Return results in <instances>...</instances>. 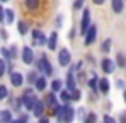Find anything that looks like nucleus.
<instances>
[{
    "label": "nucleus",
    "instance_id": "nucleus-1",
    "mask_svg": "<svg viewBox=\"0 0 126 123\" xmlns=\"http://www.w3.org/2000/svg\"><path fill=\"white\" fill-rule=\"evenodd\" d=\"M21 101H22V108L27 109V111H31L34 108L36 101H38V96L34 94V91L31 87H26L24 92H22V96H21Z\"/></svg>",
    "mask_w": 126,
    "mask_h": 123
},
{
    "label": "nucleus",
    "instance_id": "nucleus-2",
    "mask_svg": "<svg viewBox=\"0 0 126 123\" xmlns=\"http://www.w3.org/2000/svg\"><path fill=\"white\" fill-rule=\"evenodd\" d=\"M36 68H38V72H41V75H44V77L53 75V65L49 63L48 57H46L44 53L39 57V60L36 62Z\"/></svg>",
    "mask_w": 126,
    "mask_h": 123
},
{
    "label": "nucleus",
    "instance_id": "nucleus-3",
    "mask_svg": "<svg viewBox=\"0 0 126 123\" xmlns=\"http://www.w3.org/2000/svg\"><path fill=\"white\" fill-rule=\"evenodd\" d=\"M90 26V9L89 7H84V12H82V19H80V27H79V33L84 36L85 31L89 29Z\"/></svg>",
    "mask_w": 126,
    "mask_h": 123
},
{
    "label": "nucleus",
    "instance_id": "nucleus-4",
    "mask_svg": "<svg viewBox=\"0 0 126 123\" xmlns=\"http://www.w3.org/2000/svg\"><path fill=\"white\" fill-rule=\"evenodd\" d=\"M75 120V108L68 102L63 104V115H62V123H72Z\"/></svg>",
    "mask_w": 126,
    "mask_h": 123
},
{
    "label": "nucleus",
    "instance_id": "nucleus-5",
    "mask_svg": "<svg viewBox=\"0 0 126 123\" xmlns=\"http://www.w3.org/2000/svg\"><path fill=\"white\" fill-rule=\"evenodd\" d=\"M95 38H97V26H95V24H90V26H89V29L85 31V34H84L85 46H90V44H94Z\"/></svg>",
    "mask_w": 126,
    "mask_h": 123
},
{
    "label": "nucleus",
    "instance_id": "nucleus-6",
    "mask_svg": "<svg viewBox=\"0 0 126 123\" xmlns=\"http://www.w3.org/2000/svg\"><path fill=\"white\" fill-rule=\"evenodd\" d=\"M56 57H58V63L62 67H68L72 63V53H70L68 48H60V51H58Z\"/></svg>",
    "mask_w": 126,
    "mask_h": 123
},
{
    "label": "nucleus",
    "instance_id": "nucleus-7",
    "mask_svg": "<svg viewBox=\"0 0 126 123\" xmlns=\"http://www.w3.org/2000/svg\"><path fill=\"white\" fill-rule=\"evenodd\" d=\"M21 58L24 65H32L34 63V50L31 46H24L21 51Z\"/></svg>",
    "mask_w": 126,
    "mask_h": 123
},
{
    "label": "nucleus",
    "instance_id": "nucleus-8",
    "mask_svg": "<svg viewBox=\"0 0 126 123\" xmlns=\"http://www.w3.org/2000/svg\"><path fill=\"white\" fill-rule=\"evenodd\" d=\"M31 36H32V44L34 46H44L46 44V36H44V33H43L41 29H32L31 31Z\"/></svg>",
    "mask_w": 126,
    "mask_h": 123
},
{
    "label": "nucleus",
    "instance_id": "nucleus-9",
    "mask_svg": "<svg viewBox=\"0 0 126 123\" xmlns=\"http://www.w3.org/2000/svg\"><path fill=\"white\" fill-rule=\"evenodd\" d=\"M101 68H102V72H104L106 75H109V74H114V70H116L118 67H116L114 60H111L109 57H106V58L101 60Z\"/></svg>",
    "mask_w": 126,
    "mask_h": 123
},
{
    "label": "nucleus",
    "instance_id": "nucleus-10",
    "mask_svg": "<svg viewBox=\"0 0 126 123\" xmlns=\"http://www.w3.org/2000/svg\"><path fill=\"white\" fill-rule=\"evenodd\" d=\"M65 85H66V91H73V89H77V79H75V72L73 70H68V74H66V79H65Z\"/></svg>",
    "mask_w": 126,
    "mask_h": 123
},
{
    "label": "nucleus",
    "instance_id": "nucleus-11",
    "mask_svg": "<svg viewBox=\"0 0 126 123\" xmlns=\"http://www.w3.org/2000/svg\"><path fill=\"white\" fill-rule=\"evenodd\" d=\"M44 109H46V106H44L43 99H38L36 104H34V108L31 109V113H32L36 118H41V116H44Z\"/></svg>",
    "mask_w": 126,
    "mask_h": 123
},
{
    "label": "nucleus",
    "instance_id": "nucleus-12",
    "mask_svg": "<svg viewBox=\"0 0 126 123\" xmlns=\"http://www.w3.org/2000/svg\"><path fill=\"white\" fill-rule=\"evenodd\" d=\"M46 46H48L49 51H55V50H56V46H58V33H56V31H53V33L48 36Z\"/></svg>",
    "mask_w": 126,
    "mask_h": 123
},
{
    "label": "nucleus",
    "instance_id": "nucleus-13",
    "mask_svg": "<svg viewBox=\"0 0 126 123\" xmlns=\"http://www.w3.org/2000/svg\"><path fill=\"white\" fill-rule=\"evenodd\" d=\"M43 102H44V106H46V108H55V106L58 104V98H56V94H55V92H48V94L44 96Z\"/></svg>",
    "mask_w": 126,
    "mask_h": 123
},
{
    "label": "nucleus",
    "instance_id": "nucleus-14",
    "mask_svg": "<svg viewBox=\"0 0 126 123\" xmlns=\"http://www.w3.org/2000/svg\"><path fill=\"white\" fill-rule=\"evenodd\" d=\"M10 84L14 87H21L24 84V75L21 72H10Z\"/></svg>",
    "mask_w": 126,
    "mask_h": 123
},
{
    "label": "nucleus",
    "instance_id": "nucleus-15",
    "mask_svg": "<svg viewBox=\"0 0 126 123\" xmlns=\"http://www.w3.org/2000/svg\"><path fill=\"white\" fill-rule=\"evenodd\" d=\"M46 87H48V79H46L44 75H39V77L36 79V82H34V89H36L38 92H43Z\"/></svg>",
    "mask_w": 126,
    "mask_h": 123
},
{
    "label": "nucleus",
    "instance_id": "nucleus-16",
    "mask_svg": "<svg viewBox=\"0 0 126 123\" xmlns=\"http://www.w3.org/2000/svg\"><path fill=\"white\" fill-rule=\"evenodd\" d=\"M109 87H111V84H109V81H107L106 77H102V79L97 81V91H99L101 94H107V92H109Z\"/></svg>",
    "mask_w": 126,
    "mask_h": 123
},
{
    "label": "nucleus",
    "instance_id": "nucleus-17",
    "mask_svg": "<svg viewBox=\"0 0 126 123\" xmlns=\"http://www.w3.org/2000/svg\"><path fill=\"white\" fill-rule=\"evenodd\" d=\"M111 9L114 14H123L125 10V0H111Z\"/></svg>",
    "mask_w": 126,
    "mask_h": 123
},
{
    "label": "nucleus",
    "instance_id": "nucleus-18",
    "mask_svg": "<svg viewBox=\"0 0 126 123\" xmlns=\"http://www.w3.org/2000/svg\"><path fill=\"white\" fill-rule=\"evenodd\" d=\"M0 123H12V111L0 109Z\"/></svg>",
    "mask_w": 126,
    "mask_h": 123
},
{
    "label": "nucleus",
    "instance_id": "nucleus-19",
    "mask_svg": "<svg viewBox=\"0 0 126 123\" xmlns=\"http://www.w3.org/2000/svg\"><path fill=\"white\" fill-rule=\"evenodd\" d=\"M49 85H51V92L56 94V92H60V91L63 89V81L56 77V79H53V81L49 82Z\"/></svg>",
    "mask_w": 126,
    "mask_h": 123
},
{
    "label": "nucleus",
    "instance_id": "nucleus-20",
    "mask_svg": "<svg viewBox=\"0 0 126 123\" xmlns=\"http://www.w3.org/2000/svg\"><path fill=\"white\" fill-rule=\"evenodd\" d=\"M17 31H19L21 36H26V34L29 33V24H27L26 20H19V22H17Z\"/></svg>",
    "mask_w": 126,
    "mask_h": 123
},
{
    "label": "nucleus",
    "instance_id": "nucleus-21",
    "mask_svg": "<svg viewBox=\"0 0 126 123\" xmlns=\"http://www.w3.org/2000/svg\"><path fill=\"white\" fill-rule=\"evenodd\" d=\"M114 63H116V67L125 68V65H126V55L123 53V51H119V53L116 55V60H114Z\"/></svg>",
    "mask_w": 126,
    "mask_h": 123
},
{
    "label": "nucleus",
    "instance_id": "nucleus-22",
    "mask_svg": "<svg viewBox=\"0 0 126 123\" xmlns=\"http://www.w3.org/2000/svg\"><path fill=\"white\" fill-rule=\"evenodd\" d=\"M97 81H99V77H97V75H92V77L87 81V85L90 87V91H92L94 94H97V92H99V91H97Z\"/></svg>",
    "mask_w": 126,
    "mask_h": 123
},
{
    "label": "nucleus",
    "instance_id": "nucleus-23",
    "mask_svg": "<svg viewBox=\"0 0 126 123\" xmlns=\"http://www.w3.org/2000/svg\"><path fill=\"white\" fill-rule=\"evenodd\" d=\"M111 46H112V40H111V38H106V40L101 43V51H102L104 55H107V53L111 51Z\"/></svg>",
    "mask_w": 126,
    "mask_h": 123
},
{
    "label": "nucleus",
    "instance_id": "nucleus-24",
    "mask_svg": "<svg viewBox=\"0 0 126 123\" xmlns=\"http://www.w3.org/2000/svg\"><path fill=\"white\" fill-rule=\"evenodd\" d=\"M51 109H53V111H51V113H53V116H56V120H58V122L62 123V115H63V104H56V106H55V108H51Z\"/></svg>",
    "mask_w": 126,
    "mask_h": 123
},
{
    "label": "nucleus",
    "instance_id": "nucleus-25",
    "mask_svg": "<svg viewBox=\"0 0 126 123\" xmlns=\"http://www.w3.org/2000/svg\"><path fill=\"white\" fill-rule=\"evenodd\" d=\"M58 96H60V99H62L65 104L72 102V98H70V91H66V89H62V91L58 92Z\"/></svg>",
    "mask_w": 126,
    "mask_h": 123
},
{
    "label": "nucleus",
    "instance_id": "nucleus-26",
    "mask_svg": "<svg viewBox=\"0 0 126 123\" xmlns=\"http://www.w3.org/2000/svg\"><path fill=\"white\" fill-rule=\"evenodd\" d=\"M82 123H97V115H95L94 111H89V113L85 115V118L82 120Z\"/></svg>",
    "mask_w": 126,
    "mask_h": 123
},
{
    "label": "nucleus",
    "instance_id": "nucleus-27",
    "mask_svg": "<svg viewBox=\"0 0 126 123\" xmlns=\"http://www.w3.org/2000/svg\"><path fill=\"white\" fill-rule=\"evenodd\" d=\"M24 3H26V7L29 9V10H36V9H39V0H24Z\"/></svg>",
    "mask_w": 126,
    "mask_h": 123
},
{
    "label": "nucleus",
    "instance_id": "nucleus-28",
    "mask_svg": "<svg viewBox=\"0 0 126 123\" xmlns=\"http://www.w3.org/2000/svg\"><path fill=\"white\" fill-rule=\"evenodd\" d=\"M3 17H5V22L7 24H12L14 22V10L12 9H5L3 10Z\"/></svg>",
    "mask_w": 126,
    "mask_h": 123
},
{
    "label": "nucleus",
    "instance_id": "nucleus-29",
    "mask_svg": "<svg viewBox=\"0 0 126 123\" xmlns=\"http://www.w3.org/2000/svg\"><path fill=\"white\" fill-rule=\"evenodd\" d=\"M0 55H2V58L7 62V63H10L12 60V57H10V51H9V48H5V46H2L0 48Z\"/></svg>",
    "mask_w": 126,
    "mask_h": 123
},
{
    "label": "nucleus",
    "instance_id": "nucleus-30",
    "mask_svg": "<svg viewBox=\"0 0 126 123\" xmlns=\"http://www.w3.org/2000/svg\"><path fill=\"white\" fill-rule=\"evenodd\" d=\"M12 109L16 111V113H21V109H22V101H21V98H17V99H12Z\"/></svg>",
    "mask_w": 126,
    "mask_h": 123
},
{
    "label": "nucleus",
    "instance_id": "nucleus-31",
    "mask_svg": "<svg viewBox=\"0 0 126 123\" xmlns=\"http://www.w3.org/2000/svg\"><path fill=\"white\" fill-rule=\"evenodd\" d=\"M38 77H39V74H38V70H31V72L27 74V77H26V79H27V82H29V84H34Z\"/></svg>",
    "mask_w": 126,
    "mask_h": 123
},
{
    "label": "nucleus",
    "instance_id": "nucleus-32",
    "mask_svg": "<svg viewBox=\"0 0 126 123\" xmlns=\"http://www.w3.org/2000/svg\"><path fill=\"white\" fill-rule=\"evenodd\" d=\"M87 113H89V111H87L85 108H77V109H75V116H79V120H80V122L85 118V115H87Z\"/></svg>",
    "mask_w": 126,
    "mask_h": 123
},
{
    "label": "nucleus",
    "instance_id": "nucleus-33",
    "mask_svg": "<svg viewBox=\"0 0 126 123\" xmlns=\"http://www.w3.org/2000/svg\"><path fill=\"white\" fill-rule=\"evenodd\" d=\"M16 123H29V115L27 113H19V116L16 118Z\"/></svg>",
    "mask_w": 126,
    "mask_h": 123
},
{
    "label": "nucleus",
    "instance_id": "nucleus-34",
    "mask_svg": "<svg viewBox=\"0 0 126 123\" xmlns=\"http://www.w3.org/2000/svg\"><path fill=\"white\" fill-rule=\"evenodd\" d=\"M70 98H72V101H80V98H82L80 89H73V91L70 92Z\"/></svg>",
    "mask_w": 126,
    "mask_h": 123
},
{
    "label": "nucleus",
    "instance_id": "nucleus-35",
    "mask_svg": "<svg viewBox=\"0 0 126 123\" xmlns=\"http://www.w3.org/2000/svg\"><path fill=\"white\" fill-rule=\"evenodd\" d=\"M5 74H7V62L3 60V58H0V79H2Z\"/></svg>",
    "mask_w": 126,
    "mask_h": 123
},
{
    "label": "nucleus",
    "instance_id": "nucleus-36",
    "mask_svg": "<svg viewBox=\"0 0 126 123\" xmlns=\"http://www.w3.org/2000/svg\"><path fill=\"white\" fill-rule=\"evenodd\" d=\"M7 96H9V89H7V85L0 84V101H2V99H5Z\"/></svg>",
    "mask_w": 126,
    "mask_h": 123
},
{
    "label": "nucleus",
    "instance_id": "nucleus-37",
    "mask_svg": "<svg viewBox=\"0 0 126 123\" xmlns=\"http://www.w3.org/2000/svg\"><path fill=\"white\" fill-rule=\"evenodd\" d=\"M9 51H10V57H12V60H14V58L19 55V50H17V46H16V44H10V46H9Z\"/></svg>",
    "mask_w": 126,
    "mask_h": 123
},
{
    "label": "nucleus",
    "instance_id": "nucleus-38",
    "mask_svg": "<svg viewBox=\"0 0 126 123\" xmlns=\"http://www.w3.org/2000/svg\"><path fill=\"white\" fill-rule=\"evenodd\" d=\"M75 79H77V82H87V75H85V72H82V70H79V74H77V77H75Z\"/></svg>",
    "mask_w": 126,
    "mask_h": 123
},
{
    "label": "nucleus",
    "instance_id": "nucleus-39",
    "mask_svg": "<svg viewBox=\"0 0 126 123\" xmlns=\"http://www.w3.org/2000/svg\"><path fill=\"white\" fill-rule=\"evenodd\" d=\"M84 9V0H75L73 2V10H82Z\"/></svg>",
    "mask_w": 126,
    "mask_h": 123
},
{
    "label": "nucleus",
    "instance_id": "nucleus-40",
    "mask_svg": "<svg viewBox=\"0 0 126 123\" xmlns=\"http://www.w3.org/2000/svg\"><path fill=\"white\" fill-rule=\"evenodd\" d=\"M102 123H118L112 116H109V115H104V118H102Z\"/></svg>",
    "mask_w": 126,
    "mask_h": 123
},
{
    "label": "nucleus",
    "instance_id": "nucleus-41",
    "mask_svg": "<svg viewBox=\"0 0 126 123\" xmlns=\"http://www.w3.org/2000/svg\"><path fill=\"white\" fill-rule=\"evenodd\" d=\"M119 123H126V109L119 113Z\"/></svg>",
    "mask_w": 126,
    "mask_h": 123
},
{
    "label": "nucleus",
    "instance_id": "nucleus-42",
    "mask_svg": "<svg viewBox=\"0 0 126 123\" xmlns=\"http://www.w3.org/2000/svg\"><path fill=\"white\" fill-rule=\"evenodd\" d=\"M116 87H118V89H125V81H123V79H118V81H116Z\"/></svg>",
    "mask_w": 126,
    "mask_h": 123
},
{
    "label": "nucleus",
    "instance_id": "nucleus-43",
    "mask_svg": "<svg viewBox=\"0 0 126 123\" xmlns=\"http://www.w3.org/2000/svg\"><path fill=\"white\" fill-rule=\"evenodd\" d=\"M62 20H63V17H62V16H58V19L55 20V26H56V27H62Z\"/></svg>",
    "mask_w": 126,
    "mask_h": 123
},
{
    "label": "nucleus",
    "instance_id": "nucleus-44",
    "mask_svg": "<svg viewBox=\"0 0 126 123\" xmlns=\"http://www.w3.org/2000/svg\"><path fill=\"white\" fill-rule=\"evenodd\" d=\"M3 10H5V9H3V7H2V3H0V22H3V20H5V17H3Z\"/></svg>",
    "mask_w": 126,
    "mask_h": 123
},
{
    "label": "nucleus",
    "instance_id": "nucleus-45",
    "mask_svg": "<svg viewBox=\"0 0 126 123\" xmlns=\"http://www.w3.org/2000/svg\"><path fill=\"white\" fill-rule=\"evenodd\" d=\"M38 120H39L38 123H49V118H48V116H41V118H38Z\"/></svg>",
    "mask_w": 126,
    "mask_h": 123
},
{
    "label": "nucleus",
    "instance_id": "nucleus-46",
    "mask_svg": "<svg viewBox=\"0 0 126 123\" xmlns=\"http://www.w3.org/2000/svg\"><path fill=\"white\" fill-rule=\"evenodd\" d=\"M92 2H94V3H95V5H102V3H104L106 0H92Z\"/></svg>",
    "mask_w": 126,
    "mask_h": 123
},
{
    "label": "nucleus",
    "instance_id": "nucleus-47",
    "mask_svg": "<svg viewBox=\"0 0 126 123\" xmlns=\"http://www.w3.org/2000/svg\"><path fill=\"white\" fill-rule=\"evenodd\" d=\"M72 38H75V31H70L68 33V40H72Z\"/></svg>",
    "mask_w": 126,
    "mask_h": 123
},
{
    "label": "nucleus",
    "instance_id": "nucleus-48",
    "mask_svg": "<svg viewBox=\"0 0 126 123\" xmlns=\"http://www.w3.org/2000/svg\"><path fill=\"white\" fill-rule=\"evenodd\" d=\"M123 99H125V102H126V89H123Z\"/></svg>",
    "mask_w": 126,
    "mask_h": 123
},
{
    "label": "nucleus",
    "instance_id": "nucleus-49",
    "mask_svg": "<svg viewBox=\"0 0 126 123\" xmlns=\"http://www.w3.org/2000/svg\"><path fill=\"white\" fill-rule=\"evenodd\" d=\"M5 2H9V0H0V3H5Z\"/></svg>",
    "mask_w": 126,
    "mask_h": 123
},
{
    "label": "nucleus",
    "instance_id": "nucleus-50",
    "mask_svg": "<svg viewBox=\"0 0 126 123\" xmlns=\"http://www.w3.org/2000/svg\"><path fill=\"white\" fill-rule=\"evenodd\" d=\"M125 70H126V65H125Z\"/></svg>",
    "mask_w": 126,
    "mask_h": 123
},
{
    "label": "nucleus",
    "instance_id": "nucleus-51",
    "mask_svg": "<svg viewBox=\"0 0 126 123\" xmlns=\"http://www.w3.org/2000/svg\"><path fill=\"white\" fill-rule=\"evenodd\" d=\"M125 3H126V0H125Z\"/></svg>",
    "mask_w": 126,
    "mask_h": 123
}]
</instances>
